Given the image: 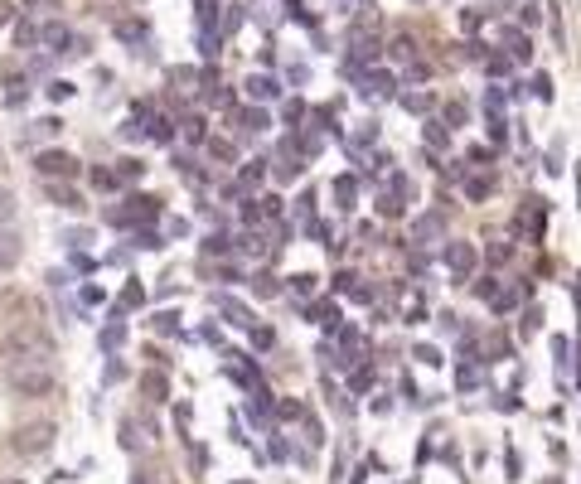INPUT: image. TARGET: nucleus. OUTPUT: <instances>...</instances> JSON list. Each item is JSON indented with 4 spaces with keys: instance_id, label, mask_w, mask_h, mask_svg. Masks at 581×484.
I'll list each match as a JSON object with an SVG mask.
<instances>
[{
    "instance_id": "44",
    "label": "nucleus",
    "mask_w": 581,
    "mask_h": 484,
    "mask_svg": "<svg viewBox=\"0 0 581 484\" xmlns=\"http://www.w3.org/2000/svg\"><path fill=\"white\" fill-rule=\"evenodd\" d=\"M291 286H296V291H301V296H310V291H315V276H296V281H291Z\"/></svg>"
},
{
    "instance_id": "6",
    "label": "nucleus",
    "mask_w": 581,
    "mask_h": 484,
    "mask_svg": "<svg viewBox=\"0 0 581 484\" xmlns=\"http://www.w3.org/2000/svg\"><path fill=\"white\" fill-rule=\"evenodd\" d=\"M140 392H145V402H170V378L165 373H140Z\"/></svg>"
},
{
    "instance_id": "37",
    "label": "nucleus",
    "mask_w": 581,
    "mask_h": 484,
    "mask_svg": "<svg viewBox=\"0 0 581 484\" xmlns=\"http://www.w3.org/2000/svg\"><path fill=\"white\" fill-rule=\"evenodd\" d=\"M243 252H252V257H262V252H267V242H262L257 233H252V238H243Z\"/></svg>"
},
{
    "instance_id": "42",
    "label": "nucleus",
    "mask_w": 581,
    "mask_h": 484,
    "mask_svg": "<svg viewBox=\"0 0 581 484\" xmlns=\"http://www.w3.org/2000/svg\"><path fill=\"white\" fill-rule=\"evenodd\" d=\"M368 383H373V368H359V373H354V392H363Z\"/></svg>"
},
{
    "instance_id": "28",
    "label": "nucleus",
    "mask_w": 581,
    "mask_h": 484,
    "mask_svg": "<svg viewBox=\"0 0 581 484\" xmlns=\"http://www.w3.org/2000/svg\"><path fill=\"white\" fill-rule=\"evenodd\" d=\"M140 175H145L140 160H121V170H116V180H140Z\"/></svg>"
},
{
    "instance_id": "35",
    "label": "nucleus",
    "mask_w": 581,
    "mask_h": 484,
    "mask_svg": "<svg viewBox=\"0 0 581 484\" xmlns=\"http://www.w3.org/2000/svg\"><path fill=\"white\" fill-rule=\"evenodd\" d=\"M29 102V87L25 82H15V87H10V107H25Z\"/></svg>"
},
{
    "instance_id": "20",
    "label": "nucleus",
    "mask_w": 581,
    "mask_h": 484,
    "mask_svg": "<svg viewBox=\"0 0 581 484\" xmlns=\"http://www.w3.org/2000/svg\"><path fill=\"white\" fill-rule=\"evenodd\" d=\"M489 189H494V180H489V175H475L470 185H465V194H470L475 204H480V199H485V194H489Z\"/></svg>"
},
{
    "instance_id": "33",
    "label": "nucleus",
    "mask_w": 581,
    "mask_h": 484,
    "mask_svg": "<svg viewBox=\"0 0 581 484\" xmlns=\"http://www.w3.org/2000/svg\"><path fill=\"white\" fill-rule=\"evenodd\" d=\"M416 358H421V363H431V368H436V363H446V358L431 349V344H416Z\"/></svg>"
},
{
    "instance_id": "3",
    "label": "nucleus",
    "mask_w": 581,
    "mask_h": 484,
    "mask_svg": "<svg viewBox=\"0 0 581 484\" xmlns=\"http://www.w3.org/2000/svg\"><path fill=\"white\" fill-rule=\"evenodd\" d=\"M34 175H39V180H73V175H78V160L63 155V150H39V155H34Z\"/></svg>"
},
{
    "instance_id": "26",
    "label": "nucleus",
    "mask_w": 581,
    "mask_h": 484,
    "mask_svg": "<svg viewBox=\"0 0 581 484\" xmlns=\"http://www.w3.org/2000/svg\"><path fill=\"white\" fill-rule=\"evenodd\" d=\"M392 58H407V63H412V58H416V44H412V39H407V34H402V39L392 44Z\"/></svg>"
},
{
    "instance_id": "31",
    "label": "nucleus",
    "mask_w": 581,
    "mask_h": 484,
    "mask_svg": "<svg viewBox=\"0 0 581 484\" xmlns=\"http://www.w3.org/2000/svg\"><path fill=\"white\" fill-rule=\"evenodd\" d=\"M262 165H267V160H252V165H243V185H257V180H262V175H267V170H262Z\"/></svg>"
},
{
    "instance_id": "7",
    "label": "nucleus",
    "mask_w": 581,
    "mask_h": 484,
    "mask_svg": "<svg viewBox=\"0 0 581 484\" xmlns=\"http://www.w3.org/2000/svg\"><path fill=\"white\" fill-rule=\"evenodd\" d=\"M233 121H238V131H243V136L267 131V111H262V107H243L238 116H233Z\"/></svg>"
},
{
    "instance_id": "23",
    "label": "nucleus",
    "mask_w": 581,
    "mask_h": 484,
    "mask_svg": "<svg viewBox=\"0 0 581 484\" xmlns=\"http://www.w3.org/2000/svg\"><path fill=\"white\" fill-rule=\"evenodd\" d=\"M315 324H325V329H339V310H334V305H315Z\"/></svg>"
},
{
    "instance_id": "21",
    "label": "nucleus",
    "mask_w": 581,
    "mask_h": 484,
    "mask_svg": "<svg viewBox=\"0 0 581 484\" xmlns=\"http://www.w3.org/2000/svg\"><path fill=\"white\" fill-rule=\"evenodd\" d=\"M121 334H126V324H121V320H111L107 329H102V349H116V344H121Z\"/></svg>"
},
{
    "instance_id": "8",
    "label": "nucleus",
    "mask_w": 581,
    "mask_h": 484,
    "mask_svg": "<svg viewBox=\"0 0 581 484\" xmlns=\"http://www.w3.org/2000/svg\"><path fill=\"white\" fill-rule=\"evenodd\" d=\"M15 262H20V233L0 228V271H10Z\"/></svg>"
},
{
    "instance_id": "34",
    "label": "nucleus",
    "mask_w": 581,
    "mask_h": 484,
    "mask_svg": "<svg viewBox=\"0 0 581 484\" xmlns=\"http://www.w3.org/2000/svg\"><path fill=\"white\" fill-rule=\"evenodd\" d=\"M44 44H68V29H63V25H49V29H44Z\"/></svg>"
},
{
    "instance_id": "18",
    "label": "nucleus",
    "mask_w": 581,
    "mask_h": 484,
    "mask_svg": "<svg viewBox=\"0 0 581 484\" xmlns=\"http://www.w3.org/2000/svg\"><path fill=\"white\" fill-rule=\"evenodd\" d=\"M402 107L407 111H431V92H402Z\"/></svg>"
},
{
    "instance_id": "46",
    "label": "nucleus",
    "mask_w": 581,
    "mask_h": 484,
    "mask_svg": "<svg viewBox=\"0 0 581 484\" xmlns=\"http://www.w3.org/2000/svg\"><path fill=\"white\" fill-rule=\"evenodd\" d=\"M10 20H15V5H10V0H0V25H10Z\"/></svg>"
},
{
    "instance_id": "29",
    "label": "nucleus",
    "mask_w": 581,
    "mask_h": 484,
    "mask_svg": "<svg viewBox=\"0 0 581 484\" xmlns=\"http://www.w3.org/2000/svg\"><path fill=\"white\" fill-rule=\"evenodd\" d=\"M140 300H145V291H140L136 281H131V286L121 291V310H131V305H140Z\"/></svg>"
},
{
    "instance_id": "40",
    "label": "nucleus",
    "mask_w": 581,
    "mask_h": 484,
    "mask_svg": "<svg viewBox=\"0 0 581 484\" xmlns=\"http://www.w3.org/2000/svg\"><path fill=\"white\" fill-rule=\"evenodd\" d=\"M533 87H538V97H543V102L553 97V82H548V73H538V78H533Z\"/></svg>"
},
{
    "instance_id": "38",
    "label": "nucleus",
    "mask_w": 581,
    "mask_h": 484,
    "mask_svg": "<svg viewBox=\"0 0 581 484\" xmlns=\"http://www.w3.org/2000/svg\"><path fill=\"white\" fill-rule=\"evenodd\" d=\"M150 136H155V141H170L175 131H170V121H165V116H155V126H150Z\"/></svg>"
},
{
    "instance_id": "4",
    "label": "nucleus",
    "mask_w": 581,
    "mask_h": 484,
    "mask_svg": "<svg viewBox=\"0 0 581 484\" xmlns=\"http://www.w3.org/2000/svg\"><path fill=\"white\" fill-rule=\"evenodd\" d=\"M441 257H446V267H450L455 276H460V281H465V276L475 271V242H446Z\"/></svg>"
},
{
    "instance_id": "45",
    "label": "nucleus",
    "mask_w": 581,
    "mask_h": 484,
    "mask_svg": "<svg viewBox=\"0 0 581 484\" xmlns=\"http://www.w3.org/2000/svg\"><path fill=\"white\" fill-rule=\"evenodd\" d=\"M485 102H489V111H499V107H504V92H499V87H489V92H485Z\"/></svg>"
},
{
    "instance_id": "14",
    "label": "nucleus",
    "mask_w": 581,
    "mask_h": 484,
    "mask_svg": "<svg viewBox=\"0 0 581 484\" xmlns=\"http://www.w3.org/2000/svg\"><path fill=\"white\" fill-rule=\"evenodd\" d=\"M209 155H214V160H223V165H233V160H238L233 141H223V136H214V141H209Z\"/></svg>"
},
{
    "instance_id": "2",
    "label": "nucleus",
    "mask_w": 581,
    "mask_h": 484,
    "mask_svg": "<svg viewBox=\"0 0 581 484\" xmlns=\"http://www.w3.org/2000/svg\"><path fill=\"white\" fill-rule=\"evenodd\" d=\"M54 436H58L54 422H29V427H20L10 436V451H15V456H44V451L54 446Z\"/></svg>"
},
{
    "instance_id": "11",
    "label": "nucleus",
    "mask_w": 581,
    "mask_h": 484,
    "mask_svg": "<svg viewBox=\"0 0 581 484\" xmlns=\"http://www.w3.org/2000/svg\"><path fill=\"white\" fill-rule=\"evenodd\" d=\"M34 44H44V29L34 25V20H20L15 25V49H34Z\"/></svg>"
},
{
    "instance_id": "15",
    "label": "nucleus",
    "mask_w": 581,
    "mask_h": 484,
    "mask_svg": "<svg viewBox=\"0 0 581 484\" xmlns=\"http://www.w3.org/2000/svg\"><path fill=\"white\" fill-rule=\"evenodd\" d=\"M15 209H20V204H15V194H10V189H0V228H10V223H15Z\"/></svg>"
},
{
    "instance_id": "41",
    "label": "nucleus",
    "mask_w": 581,
    "mask_h": 484,
    "mask_svg": "<svg viewBox=\"0 0 581 484\" xmlns=\"http://www.w3.org/2000/svg\"><path fill=\"white\" fill-rule=\"evenodd\" d=\"M460 25H465V29H480V25H485V15H480V10H465V15H460Z\"/></svg>"
},
{
    "instance_id": "36",
    "label": "nucleus",
    "mask_w": 581,
    "mask_h": 484,
    "mask_svg": "<svg viewBox=\"0 0 581 484\" xmlns=\"http://www.w3.org/2000/svg\"><path fill=\"white\" fill-rule=\"evenodd\" d=\"M509 257H514V247H509V242H494V247H489V262H509Z\"/></svg>"
},
{
    "instance_id": "17",
    "label": "nucleus",
    "mask_w": 581,
    "mask_h": 484,
    "mask_svg": "<svg viewBox=\"0 0 581 484\" xmlns=\"http://www.w3.org/2000/svg\"><path fill=\"white\" fill-rule=\"evenodd\" d=\"M248 92H252V97H277V82L257 73V78H248Z\"/></svg>"
},
{
    "instance_id": "13",
    "label": "nucleus",
    "mask_w": 581,
    "mask_h": 484,
    "mask_svg": "<svg viewBox=\"0 0 581 484\" xmlns=\"http://www.w3.org/2000/svg\"><path fill=\"white\" fill-rule=\"evenodd\" d=\"M218 310H223V315H228V320H233V324H243V329H252V310H243L238 300L218 296Z\"/></svg>"
},
{
    "instance_id": "24",
    "label": "nucleus",
    "mask_w": 581,
    "mask_h": 484,
    "mask_svg": "<svg viewBox=\"0 0 581 484\" xmlns=\"http://www.w3.org/2000/svg\"><path fill=\"white\" fill-rule=\"evenodd\" d=\"M446 121H450V126H465V116H470V111H465V102H446V111H441Z\"/></svg>"
},
{
    "instance_id": "16",
    "label": "nucleus",
    "mask_w": 581,
    "mask_h": 484,
    "mask_svg": "<svg viewBox=\"0 0 581 484\" xmlns=\"http://www.w3.org/2000/svg\"><path fill=\"white\" fill-rule=\"evenodd\" d=\"M334 199H339V209H354V180H349V175L334 180Z\"/></svg>"
},
{
    "instance_id": "25",
    "label": "nucleus",
    "mask_w": 581,
    "mask_h": 484,
    "mask_svg": "<svg viewBox=\"0 0 581 484\" xmlns=\"http://www.w3.org/2000/svg\"><path fill=\"white\" fill-rule=\"evenodd\" d=\"M121 180H116V170H92V189H116Z\"/></svg>"
},
{
    "instance_id": "9",
    "label": "nucleus",
    "mask_w": 581,
    "mask_h": 484,
    "mask_svg": "<svg viewBox=\"0 0 581 484\" xmlns=\"http://www.w3.org/2000/svg\"><path fill=\"white\" fill-rule=\"evenodd\" d=\"M504 44H509V58H519V63H528V58H533V39H528V34H519V29H504Z\"/></svg>"
},
{
    "instance_id": "10",
    "label": "nucleus",
    "mask_w": 581,
    "mask_h": 484,
    "mask_svg": "<svg viewBox=\"0 0 581 484\" xmlns=\"http://www.w3.org/2000/svg\"><path fill=\"white\" fill-rule=\"evenodd\" d=\"M44 185H49V199H54L58 209H83V199H78V194H73V189H68V180H44Z\"/></svg>"
},
{
    "instance_id": "12",
    "label": "nucleus",
    "mask_w": 581,
    "mask_h": 484,
    "mask_svg": "<svg viewBox=\"0 0 581 484\" xmlns=\"http://www.w3.org/2000/svg\"><path fill=\"white\" fill-rule=\"evenodd\" d=\"M363 92H368V97H392V78H387V73H378V68H373V73L363 78Z\"/></svg>"
},
{
    "instance_id": "19",
    "label": "nucleus",
    "mask_w": 581,
    "mask_h": 484,
    "mask_svg": "<svg viewBox=\"0 0 581 484\" xmlns=\"http://www.w3.org/2000/svg\"><path fill=\"white\" fill-rule=\"evenodd\" d=\"M179 126H184V141H194V145H199V141H209V136H204V116H184Z\"/></svg>"
},
{
    "instance_id": "32",
    "label": "nucleus",
    "mask_w": 581,
    "mask_h": 484,
    "mask_svg": "<svg viewBox=\"0 0 581 484\" xmlns=\"http://www.w3.org/2000/svg\"><path fill=\"white\" fill-rule=\"evenodd\" d=\"M155 329H160V334H175V329H179V315H155Z\"/></svg>"
},
{
    "instance_id": "43",
    "label": "nucleus",
    "mask_w": 581,
    "mask_h": 484,
    "mask_svg": "<svg viewBox=\"0 0 581 484\" xmlns=\"http://www.w3.org/2000/svg\"><path fill=\"white\" fill-rule=\"evenodd\" d=\"M54 5H63V0H25L20 10H54Z\"/></svg>"
},
{
    "instance_id": "1",
    "label": "nucleus",
    "mask_w": 581,
    "mask_h": 484,
    "mask_svg": "<svg viewBox=\"0 0 581 484\" xmlns=\"http://www.w3.org/2000/svg\"><path fill=\"white\" fill-rule=\"evenodd\" d=\"M5 387L10 392H20V397H49L58 387V373H54V363L49 358H10L5 363Z\"/></svg>"
},
{
    "instance_id": "39",
    "label": "nucleus",
    "mask_w": 581,
    "mask_h": 484,
    "mask_svg": "<svg viewBox=\"0 0 581 484\" xmlns=\"http://www.w3.org/2000/svg\"><path fill=\"white\" fill-rule=\"evenodd\" d=\"M455 383H460V387H475V383H480V373H475L470 363H465V368H460V373H455Z\"/></svg>"
},
{
    "instance_id": "22",
    "label": "nucleus",
    "mask_w": 581,
    "mask_h": 484,
    "mask_svg": "<svg viewBox=\"0 0 581 484\" xmlns=\"http://www.w3.org/2000/svg\"><path fill=\"white\" fill-rule=\"evenodd\" d=\"M426 145H450V126H436V121H426Z\"/></svg>"
},
{
    "instance_id": "5",
    "label": "nucleus",
    "mask_w": 581,
    "mask_h": 484,
    "mask_svg": "<svg viewBox=\"0 0 581 484\" xmlns=\"http://www.w3.org/2000/svg\"><path fill=\"white\" fill-rule=\"evenodd\" d=\"M446 238V218L441 214H421V218H412V242H441Z\"/></svg>"
},
{
    "instance_id": "27",
    "label": "nucleus",
    "mask_w": 581,
    "mask_h": 484,
    "mask_svg": "<svg viewBox=\"0 0 581 484\" xmlns=\"http://www.w3.org/2000/svg\"><path fill=\"white\" fill-rule=\"evenodd\" d=\"M485 73L504 78V73H509V58H504V54H489V58H485Z\"/></svg>"
},
{
    "instance_id": "48",
    "label": "nucleus",
    "mask_w": 581,
    "mask_h": 484,
    "mask_svg": "<svg viewBox=\"0 0 581 484\" xmlns=\"http://www.w3.org/2000/svg\"><path fill=\"white\" fill-rule=\"evenodd\" d=\"M5 484H20V480H5Z\"/></svg>"
},
{
    "instance_id": "47",
    "label": "nucleus",
    "mask_w": 581,
    "mask_h": 484,
    "mask_svg": "<svg viewBox=\"0 0 581 484\" xmlns=\"http://www.w3.org/2000/svg\"><path fill=\"white\" fill-rule=\"evenodd\" d=\"M131 484H155V480H150L145 470H136V475H131Z\"/></svg>"
},
{
    "instance_id": "30",
    "label": "nucleus",
    "mask_w": 581,
    "mask_h": 484,
    "mask_svg": "<svg viewBox=\"0 0 581 484\" xmlns=\"http://www.w3.org/2000/svg\"><path fill=\"white\" fill-rule=\"evenodd\" d=\"M475 296H480V300H494L499 296V281H494V276H485V281L475 286Z\"/></svg>"
}]
</instances>
